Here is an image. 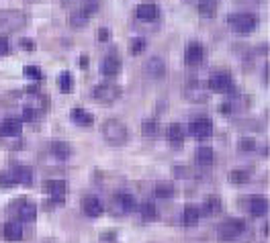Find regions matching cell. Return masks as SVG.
I'll return each instance as SVG.
<instances>
[{"label":"cell","instance_id":"1","mask_svg":"<svg viewBox=\"0 0 270 243\" xmlns=\"http://www.w3.org/2000/svg\"><path fill=\"white\" fill-rule=\"evenodd\" d=\"M102 137H104V141L109 143V145L119 147V145H125L127 143L129 131H127L123 121L109 119V121H104V123H102Z\"/></svg>","mask_w":270,"mask_h":243},{"label":"cell","instance_id":"2","mask_svg":"<svg viewBox=\"0 0 270 243\" xmlns=\"http://www.w3.org/2000/svg\"><path fill=\"white\" fill-rule=\"evenodd\" d=\"M227 23L236 33L248 35L258 27V17H256L254 12H234V15L227 17Z\"/></svg>","mask_w":270,"mask_h":243},{"label":"cell","instance_id":"3","mask_svg":"<svg viewBox=\"0 0 270 243\" xmlns=\"http://www.w3.org/2000/svg\"><path fill=\"white\" fill-rule=\"evenodd\" d=\"M27 25V15L23 10H4L0 15V29L6 33H15Z\"/></svg>","mask_w":270,"mask_h":243},{"label":"cell","instance_id":"4","mask_svg":"<svg viewBox=\"0 0 270 243\" xmlns=\"http://www.w3.org/2000/svg\"><path fill=\"white\" fill-rule=\"evenodd\" d=\"M244 231H246V223L244 221H241V219H229V221H223L217 227V237L221 241H234L239 235H244Z\"/></svg>","mask_w":270,"mask_h":243},{"label":"cell","instance_id":"5","mask_svg":"<svg viewBox=\"0 0 270 243\" xmlns=\"http://www.w3.org/2000/svg\"><path fill=\"white\" fill-rule=\"evenodd\" d=\"M10 214H15L21 221H33L37 214V209L33 202H29L27 198H15L10 205Z\"/></svg>","mask_w":270,"mask_h":243},{"label":"cell","instance_id":"6","mask_svg":"<svg viewBox=\"0 0 270 243\" xmlns=\"http://www.w3.org/2000/svg\"><path fill=\"white\" fill-rule=\"evenodd\" d=\"M92 96L94 100H99L102 104H113L121 98V88L115 84H99L92 90Z\"/></svg>","mask_w":270,"mask_h":243},{"label":"cell","instance_id":"7","mask_svg":"<svg viewBox=\"0 0 270 243\" xmlns=\"http://www.w3.org/2000/svg\"><path fill=\"white\" fill-rule=\"evenodd\" d=\"M209 90L211 92H217V94H229L234 92V78L225 74V72H219V74H213L209 78Z\"/></svg>","mask_w":270,"mask_h":243},{"label":"cell","instance_id":"8","mask_svg":"<svg viewBox=\"0 0 270 243\" xmlns=\"http://www.w3.org/2000/svg\"><path fill=\"white\" fill-rule=\"evenodd\" d=\"M143 72L150 80H160L166 76V61L162 60L160 56H154L150 58L145 63H143Z\"/></svg>","mask_w":270,"mask_h":243},{"label":"cell","instance_id":"9","mask_svg":"<svg viewBox=\"0 0 270 243\" xmlns=\"http://www.w3.org/2000/svg\"><path fill=\"white\" fill-rule=\"evenodd\" d=\"M121 67H123V60H121V56H119V51L117 49H111L109 53L104 56V60H102V74L104 76H117L119 72H121Z\"/></svg>","mask_w":270,"mask_h":243},{"label":"cell","instance_id":"10","mask_svg":"<svg viewBox=\"0 0 270 243\" xmlns=\"http://www.w3.org/2000/svg\"><path fill=\"white\" fill-rule=\"evenodd\" d=\"M188 131H191L197 139H209L213 135V121L207 119V117L195 119L191 123V127H188Z\"/></svg>","mask_w":270,"mask_h":243},{"label":"cell","instance_id":"11","mask_svg":"<svg viewBox=\"0 0 270 243\" xmlns=\"http://www.w3.org/2000/svg\"><path fill=\"white\" fill-rule=\"evenodd\" d=\"M23 133V121L19 119H6L0 123V139H15Z\"/></svg>","mask_w":270,"mask_h":243},{"label":"cell","instance_id":"12","mask_svg":"<svg viewBox=\"0 0 270 243\" xmlns=\"http://www.w3.org/2000/svg\"><path fill=\"white\" fill-rule=\"evenodd\" d=\"M202 60H205V47H202L199 41L188 43L186 51H184V61L188 65H199Z\"/></svg>","mask_w":270,"mask_h":243},{"label":"cell","instance_id":"13","mask_svg":"<svg viewBox=\"0 0 270 243\" xmlns=\"http://www.w3.org/2000/svg\"><path fill=\"white\" fill-rule=\"evenodd\" d=\"M10 176H12V182H15V184L29 186L33 182V170L29 166H25V164H17V166H12Z\"/></svg>","mask_w":270,"mask_h":243},{"label":"cell","instance_id":"14","mask_svg":"<svg viewBox=\"0 0 270 243\" xmlns=\"http://www.w3.org/2000/svg\"><path fill=\"white\" fill-rule=\"evenodd\" d=\"M135 17H137L139 21H156L160 17V8L152 2H143V4H139L137 8H135Z\"/></svg>","mask_w":270,"mask_h":243},{"label":"cell","instance_id":"15","mask_svg":"<svg viewBox=\"0 0 270 243\" xmlns=\"http://www.w3.org/2000/svg\"><path fill=\"white\" fill-rule=\"evenodd\" d=\"M68 190V184L64 180H47L45 182V192L51 196V198H56L58 202L64 200V194Z\"/></svg>","mask_w":270,"mask_h":243},{"label":"cell","instance_id":"16","mask_svg":"<svg viewBox=\"0 0 270 243\" xmlns=\"http://www.w3.org/2000/svg\"><path fill=\"white\" fill-rule=\"evenodd\" d=\"M82 211L84 214H88V217H101V213H102V202L101 198L97 196H86L82 200Z\"/></svg>","mask_w":270,"mask_h":243},{"label":"cell","instance_id":"17","mask_svg":"<svg viewBox=\"0 0 270 243\" xmlns=\"http://www.w3.org/2000/svg\"><path fill=\"white\" fill-rule=\"evenodd\" d=\"M70 119L74 121L78 127H92V125H94L92 113H88V111H84V109H74V111L70 113Z\"/></svg>","mask_w":270,"mask_h":243},{"label":"cell","instance_id":"18","mask_svg":"<svg viewBox=\"0 0 270 243\" xmlns=\"http://www.w3.org/2000/svg\"><path fill=\"white\" fill-rule=\"evenodd\" d=\"M201 217H202V211H201L199 207H193V205L184 207V213H182V223H184L186 227H193V225H197V223L201 221Z\"/></svg>","mask_w":270,"mask_h":243},{"label":"cell","instance_id":"19","mask_svg":"<svg viewBox=\"0 0 270 243\" xmlns=\"http://www.w3.org/2000/svg\"><path fill=\"white\" fill-rule=\"evenodd\" d=\"M2 233L8 241H19V239H23V225L19 221H8L2 229Z\"/></svg>","mask_w":270,"mask_h":243},{"label":"cell","instance_id":"20","mask_svg":"<svg viewBox=\"0 0 270 243\" xmlns=\"http://www.w3.org/2000/svg\"><path fill=\"white\" fill-rule=\"evenodd\" d=\"M250 213L254 214V217H264V214L268 213V198L264 196H254L250 200Z\"/></svg>","mask_w":270,"mask_h":243},{"label":"cell","instance_id":"21","mask_svg":"<svg viewBox=\"0 0 270 243\" xmlns=\"http://www.w3.org/2000/svg\"><path fill=\"white\" fill-rule=\"evenodd\" d=\"M115 205H117V209H119L121 213H129V211L135 209V196L129 194V192H121V194H117V198H115Z\"/></svg>","mask_w":270,"mask_h":243},{"label":"cell","instance_id":"22","mask_svg":"<svg viewBox=\"0 0 270 243\" xmlns=\"http://www.w3.org/2000/svg\"><path fill=\"white\" fill-rule=\"evenodd\" d=\"M229 182L232 184H246L252 178V168H237L229 172Z\"/></svg>","mask_w":270,"mask_h":243},{"label":"cell","instance_id":"23","mask_svg":"<svg viewBox=\"0 0 270 243\" xmlns=\"http://www.w3.org/2000/svg\"><path fill=\"white\" fill-rule=\"evenodd\" d=\"M195 159L199 166H211L215 161V152L211 150V147H199V150L195 152Z\"/></svg>","mask_w":270,"mask_h":243},{"label":"cell","instance_id":"24","mask_svg":"<svg viewBox=\"0 0 270 243\" xmlns=\"http://www.w3.org/2000/svg\"><path fill=\"white\" fill-rule=\"evenodd\" d=\"M49 152L56 155L58 159H68V157H70V153H72V147L68 145V143H64V141H53L49 145Z\"/></svg>","mask_w":270,"mask_h":243},{"label":"cell","instance_id":"25","mask_svg":"<svg viewBox=\"0 0 270 243\" xmlns=\"http://www.w3.org/2000/svg\"><path fill=\"white\" fill-rule=\"evenodd\" d=\"M168 137H170V143L174 147H180L182 141H184V129L180 123H172L170 129H168Z\"/></svg>","mask_w":270,"mask_h":243},{"label":"cell","instance_id":"26","mask_svg":"<svg viewBox=\"0 0 270 243\" xmlns=\"http://www.w3.org/2000/svg\"><path fill=\"white\" fill-rule=\"evenodd\" d=\"M174 184L172 182H158L156 188H154V194L156 198H172L174 196Z\"/></svg>","mask_w":270,"mask_h":243},{"label":"cell","instance_id":"27","mask_svg":"<svg viewBox=\"0 0 270 243\" xmlns=\"http://www.w3.org/2000/svg\"><path fill=\"white\" fill-rule=\"evenodd\" d=\"M186 96L193 100H207V92H202L201 82H191L186 88Z\"/></svg>","mask_w":270,"mask_h":243},{"label":"cell","instance_id":"28","mask_svg":"<svg viewBox=\"0 0 270 243\" xmlns=\"http://www.w3.org/2000/svg\"><path fill=\"white\" fill-rule=\"evenodd\" d=\"M158 131H160V127H158V121H154V119H147V121H143V125H141V133H143V137H158Z\"/></svg>","mask_w":270,"mask_h":243},{"label":"cell","instance_id":"29","mask_svg":"<svg viewBox=\"0 0 270 243\" xmlns=\"http://www.w3.org/2000/svg\"><path fill=\"white\" fill-rule=\"evenodd\" d=\"M58 86H60V90H62L64 94H70V92L74 90V78L68 74V72L60 74V78H58Z\"/></svg>","mask_w":270,"mask_h":243},{"label":"cell","instance_id":"30","mask_svg":"<svg viewBox=\"0 0 270 243\" xmlns=\"http://www.w3.org/2000/svg\"><path fill=\"white\" fill-rule=\"evenodd\" d=\"M219 211H221V198L219 196H207V200H205V213L215 214V213H219Z\"/></svg>","mask_w":270,"mask_h":243},{"label":"cell","instance_id":"31","mask_svg":"<svg viewBox=\"0 0 270 243\" xmlns=\"http://www.w3.org/2000/svg\"><path fill=\"white\" fill-rule=\"evenodd\" d=\"M143 49H145V39L143 37H135L129 43V51L133 53V56H137V53H141Z\"/></svg>","mask_w":270,"mask_h":243},{"label":"cell","instance_id":"32","mask_svg":"<svg viewBox=\"0 0 270 243\" xmlns=\"http://www.w3.org/2000/svg\"><path fill=\"white\" fill-rule=\"evenodd\" d=\"M141 214H143V219H154L158 214L154 202H143V205H141Z\"/></svg>","mask_w":270,"mask_h":243},{"label":"cell","instance_id":"33","mask_svg":"<svg viewBox=\"0 0 270 243\" xmlns=\"http://www.w3.org/2000/svg\"><path fill=\"white\" fill-rule=\"evenodd\" d=\"M97 8H99V2H97V0H88V2H86L82 8H80V12H82L86 19H90L94 12H97Z\"/></svg>","mask_w":270,"mask_h":243},{"label":"cell","instance_id":"34","mask_svg":"<svg viewBox=\"0 0 270 243\" xmlns=\"http://www.w3.org/2000/svg\"><path fill=\"white\" fill-rule=\"evenodd\" d=\"M25 76L31 78V80H41V70H39L37 65H25Z\"/></svg>","mask_w":270,"mask_h":243},{"label":"cell","instance_id":"35","mask_svg":"<svg viewBox=\"0 0 270 243\" xmlns=\"http://www.w3.org/2000/svg\"><path fill=\"white\" fill-rule=\"evenodd\" d=\"M37 117H39V111L35 106H25L23 109V121H37Z\"/></svg>","mask_w":270,"mask_h":243},{"label":"cell","instance_id":"36","mask_svg":"<svg viewBox=\"0 0 270 243\" xmlns=\"http://www.w3.org/2000/svg\"><path fill=\"white\" fill-rule=\"evenodd\" d=\"M12 184V176H10V172H0V186H4V188H10Z\"/></svg>","mask_w":270,"mask_h":243},{"label":"cell","instance_id":"37","mask_svg":"<svg viewBox=\"0 0 270 243\" xmlns=\"http://www.w3.org/2000/svg\"><path fill=\"white\" fill-rule=\"evenodd\" d=\"M86 21H88V19H86L80 10L76 12V15H72V25H74V27H82V25H86Z\"/></svg>","mask_w":270,"mask_h":243},{"label":"cell","instance_id":"38","mask_svg":"<svg viewBox=\"0 0 270 243\" xmlns=\"http://www.w3.org/2000/svg\"><path fill=\"white\" fill-rule=\"evenodd\" d=\"M174 176H176V178H188V176H191V174H188V168L174 166Z\"/></svg>","mask_w":270,"mask_h":243},{"label":"cell","instance_id":"39","mask_svg":"<svg viewBox=\"0 0 270 243\" xmlns=\"http://www.w3.org/2000/svg\"><path fill=\"white\" fill-rule=\"evenodd\" d=\"M8 49H10V45H8V39H6V37H0V58L6 56Z\"/></svg>","mask_w":270,"mask_h":243},{"label":"cell","instance_id":"40","mask_svg":"<svg viewBox=\"0 0 270 243\" xmlns=\"http://www.w3.org/2000/svg\"><path fill=\"white\" fill-rule=\"evenodd\" d=\"M199 10H201V12H205V15H213V10H215V8L211 6V2H201V4H199Z\"/></svg>","mask_w":270,"mask_h":243},{"label":"cell","instance_id":"41","mask_svg":"<svg viewBox=\"0 0 270 243\" xmlns=\"http://www.w3.org/2000/svg\"><path fill=\"white\" fill-rule=\"evenodd\" d=\"M109 39H111V31L109 29H104V27L99 29V41H109Z\"/></svg>","mask_w":270,"mask_h":243},{"label":"cell","instance_id":"42","mask_svg":"<svg viewBox=\"0 0 270 243\" xmlns=\"http://www.w3.org/2000/svg\"><path fill=\"white\" fill-rule=\"evenodd\" d=\"M239 150L241 152H250V150H254V141L252 139H244L239 143Z\"/></svg>","mask_w":270,"mask_h":243},{"label":"cell","instance_id":"43","mask_svg":"<svg viewBox=\"0 0 270 243\" xmlns=\"http://www.w3.org/2000/svg\"><path fill=\"white\" fill-rule=\"evenodd\" d=\"M80 65H82V67H88V58H86V56L80 58Z\"/></svg>","mask_w":270,"mask_h":243},{"label":"cell","instance_id":"44","mask_svg":"<svg viewBox=\"0 0 270 243\" xmlns=\"http://www.w3.org/2000/svg\"><path fill=\"white\" fill-rule=\"evenodd\" d=\"M23 47H27V49H33V43H31V41H23Z\"/></svg>","mask_w":270,"mask_h":243}]
</instances>
